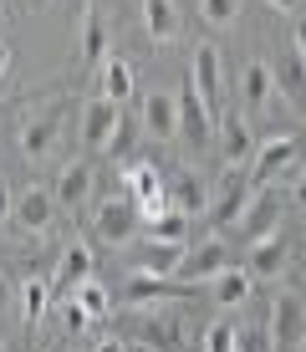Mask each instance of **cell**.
I'll return each mask as SVG.
<instances>
[{"mask_svg":"<svg viewBox=\"0 0 306 352\" xmlns=\"http://www.w3.org/2000/svg\"><path fill=\"white\" fill-rule=\"evenodd\" d=\"M184 256H189V245H184V240H143V250H138V276H168V281H174V271H179Z\"/></svg>","mask_w":306,"mask_h":352,"instance_id":"2e32d148","label":"cell"},{"mask_svg":"<svg viewBox=\"0 0 306 352\" xmlns=\"http://www.w3.org/2000/svg\"><path fill=\"white\" fill-rule=\"evenodd\" d=\"M199 352H240V327L230 322H210L199 337Z\"/></svg>","mask_w":306,"mask_h":352,"instance_id":"4316f807","label":"cell"},{"mask_svg":"<svg viewBox=\"0 0 306 352\" xmlns=\"http://www.w3.org/2000/svg\"><path fill=\"white\" fill-rule=\"evenodd\" d=\"M92 352H128V342H122V337H102Z\"/></svg>","mask_w":306,"mask_h":352,"instance_id":"d590c367","label":"cell"},{"mask_svg":"<svg viewBox=\"0 0 306 352\" xmlns=\"http://www.w3.org/2000/svg\"><path fill=\"white\" fill-rule=\"evenodd\" d=\"M301 62H306V56H301Z\"/></svg>","mask_w":306,"mask_h":352,"instance_id":"ab89813d","label":"cell"},{"mask_svg":"<svg viewBox=\"0 0 306 352\" xmlns=\"http://www.w3.org/2000/svg\"><path fill=\"white\" fill-rule=\"evenodd\" d=\"M296 159H301V138H296V133L261 138V143H255V179H261V184H271V179H281Z\"/></svg>","mask_w":306,"mask_h":352,"instance_id":"9c48e42d","label":"cell"},{"mask_svg":"<svg viewBox=\"0 0 306 352\" xmlns=\"http://www.w3.org/2000/svg\"><path fill=\"white\" fill-rule=\"evenodd\" d=\"M82 6H92V0H82Z\"/></svg>","mask_w":306,"mask_h":352,"instance_id":"f35d334b","label":"cell"},{"mask_svg":"<svg viewBox=\"0 0 306 352\" xmlns=\"http://www.w3.org/2000/svg\"><path fill=\"white\" fill-rule=\"evenodd\" d=\"M240 97H245V107H271L276 97H281L276 67H265L261 56H250V62L240 67Z\"/></svg>","mask_w":306,"mask_h":352,"instance_id":"5bb4252c","label":"cell"},{"mask_svg":"<svg viewBox=\"0 0 306 352\" xmlns=\"http://www.w3.org/2000/svg\"><path fill=\"white\" fill-rule=\"evenodd\" d=\"M265 332H271V342L286 347V352L301 347V337H306V307H301L296 291H281V296L271 301V322H265Z\"/></svg>","mask_w":306,"mask_h":352,"instance_id":"277c9868","label":"cell"},{"mask_svg":"<svg viewBox=\"0 0 306 352\" xmlns=\"http://www.w3.org/2000/svg\"><path fill=\"white\" fill-rule=\"evenodd\" d=\"M276 10H301V0H271Z\"/></svg>","mask_w":306,"mask_h":352,"instance_id":"74e56055","label":"cell"},{"mask_svg":"<svg viewBox=\"0 0 306 352\" xmlns=\"http://www.w3.org/2000/svg\"><path fill=\"white\" fill-rule=\"evenodd\" d=\"M240 352H276V342H271V332L250 327V332H240Z\"/></svg>","mask_w":306,"mask_h":352,"instance_id":"4dcf8cb0","label":"cell"},{"mask_svg":"<svg viewBox=\"0 0 306 352\" xmlns=\"http://www.w3.org/2000/svg\"><path fill=\"white\" fill-rule=\"evenodd\" d=\"M133 128H138V123H133V118H122V123H118V133H113V143H107L102 153H128V143H133Z\"/></svg>","mask_w":306,"mask_h":352,"instance_id":"1f68e13d","label":"cell"},{"mask_svg":"<svg viewBox=\"0 0 306 352\" xmlns=\"http://www.w3.org/2000/svg\"><path fill=\"white\" fill-rule=\"evenodd\" d=\"M291 204H296V210H306V174L291 184Z\"/></svg>","mask_w":306,"mask_h":352,"instance_id":"e575fe53","label":"cell"},{"mask_svg":"<svg viewBox=\"0 0 306 352\" xmlns=\"http://www.w3.org/2000/svg\"><path fill=\"white\" fill-rule=\"evenodd\" d=\"M199 16H204V26L225 31V26H235V16H240V0H199Z\"/></svg>","mask_w":306,"mask_h":352,"instance_id":"83f0119b","label":"cell"},{"mask_svg":"<svg viewBox=\"0 0 306 352\" xmlns=\"http://www.w3.org/2000/svg\"><path fill=\"white\" fill-rule=\"evenodd\" d=\"M296 52L306 56V16H301V26H296Z\"/></svg>","mask_w":306,"mask_h":352,"instance_id":"8d00e7d4","label":"cell"},{"mask_svg":"<svg viewBox=\"0 0 306 352\" xmlns=\"http://www.w3.org/2000/svg\"><path fill=\"white\" fill-rule=\"evenodd\" d=\"M168 204H174L179 214H189V220H194V214L210 210V189H204V179L194 174V168H179V174L168 179Z\"/></svg>","mask_w":306,"mask_h":352,"instance_id":"ac0fdd59","label":"cell"},{"mask_svg":"<svg viewBox=\"0 0 306 352\" xmlns=\"http://www.w3.org/2000/svg\"><path fill=\"white\" fill-rule=\"evenodd\" d=\"M143 31H149V41L153 46H168V41H179V31H184V21H179V0H143Z\"/></svg>","mask_w":306,"mask_h":352,"instance_id":"e0dca14e","label":"cell"},{"mask_svg":"<svg viewBox=\"0 0 306 352\" xmlns=\"http://www.w3.org/2000/svg\"><path fill=\"white\" fill-rule=\"evenodd\" d=\"M245 271L255 276V281H276L281 271H286V235H265V240H255L250 245V261H245Z\"/></svg>","mask_w":306,"mask_h":352,"instance_id":"ffe728a7","label":"cell"},{"mask_svg":"<svg viewBox=\"0 0 306 352\" xmlns=\"http://www.w3.org/2000/svg\"><path fill=\"white\" fill-rule=\"evenodd\" d=\"M16 311H21V291L10 286V276H6V271H0V327L16 322Z\"/></svg>","mask_w":306,"mask_h":352,"instance_id":"f546056e","label":"cell"},{"mask_svg":"<svg viewBox=\"0 0 306 352\" xmlns=\"http://www.w3.org/2000/svg\"><path fill=\"white\" fill-rule=\"evenodd\" d=\"M281 87L296 97V102H306V62H301V52L286 56V67H281Z\"/></svg>","mask_w":306,"mask_h":352,"instance_id":"f1b7e54d","label":"cell"},{"mask_svg":"<svg viewBox=\"0 0 306 352\" xmlns=\"http://www.w3.org/2000/svg\"><path fill=\"white\" fill-rule=\"evenodd\" d=\"M225 265H235L230 261V250H225V240H204V245H194L189 256L179 261V271H174V286H199V281H210V276H219Z\"/></svg>","mask_w":306,"mask_h":352,"instance_id":"8992f818","label":"cell"},{"mask_svg":"<svg viewBox=\"0 0 306 352\" xmlns=\"http://www.w3.org/2000/svg\"><path fill=\"white\" fill-rule=\"evenodd\" d=\"M92 230H97V240H102V245L122 250V245H133V240H138L143 214H138V204H133L128 194H118V199H102V204H97Z\"/></svg>","mask_w":306,"mask_h":352,"instance_id":"6da1fadb","label":"cell"},{"mask_svg":"<svg viewBox=\"0 0 306 352\" xmlns=\"http://www.w3.org/2000/svg\"><path fill=\"white\" fill-rule=\"evenodd\" d=\"M56 138H61V107H46V113H36L26 128H21V159L26 164H46L56 153Z\"/></svg>","mask_w":306,"mask_h":352,"instance_id":"52a82bcc","label":"cell"},{"mask_svg":"<svg viewBox=\"0 0 306 352\" xmlns=\"http://www.w3.org/2000/svg\"><path fill=\"white\" fill-rule=\"evenodd\" d=\"M10 220H16L21 235H46V230H52V220H56V189H46V184L21 189Z\"/></svg>","mask_w":306,"mask_h":352,"instance_id":"7a4b0ae2","label":"cell"},{"mask_svg":"<svg viewBox=\"0 0 306 352\" xmlns=\"http://www.w3.org/2000/svg\"><path fill=\"white\" fill-rule=\"evenodd\" d=\"M143 235L149 240H189V214L168 210V214H158V220H143Z\"/></svg>","mask_w":306,"mask_h":352,"instance_id":"484cf974","label":"cell"},{"mask_svg":"<svg viewBox=\"0 0 306 352\" xmlns=\"http://www.w3.org/2000/svg\"><path fill=\"white\" fill-rule=\"evenodd\" d=\"M0 352H6V347H0Z\"/></svg>","mask_w":306,"mask_h":352,"instance_id":"60d3db41","label":"cell"},{"mask_svg":"<svg viewBox=\"0 0 306 352\" xmlns=\"http://www.w3.org/2000/svg\"><path fill=\"white\" fill-rule=\"evenodd\" d=\"M72 307L87 317V327H92V322H107V317H113V291H107V286L92 276V281L72 286Z\"/></svg>","mask_w":306,"mask_h":352,"instance_id":"cb8c5ba5","label":"cell"},{"mask_svg":"<svg viewBox=\"0 0 306 352\" xmlns=\"http://www.w3.org/2000/svg\"><path fill=\"white\" fill-rule=\"evenodd\" d=\"M10 210H16V189L0 179V220H10Z\"/></svg>","mask_w":306,"mask_h":352,"instance_id":"d6a6232c","label":"cell"},{"mask_svg":"<svg viewBox=\"0 0 306 352\" xmlns=\"http://www.w3.org/2000/svg\"><path fill=\"white\" fill-rule=\"evenodd\" d=\"M10 67H16V52H10V41H0V82L10 77Z\"/></svg>","mask_w":306,"mask_h":352,"instance_id":"836d02e7","label":"cell"},{"mask_svg":"<svg viewBox=\"0 0 306 352\" xmlns=\"http://www.w3.org/2000/svg\"><path fill=\"white\" fill-rule=\"evenodd\" d=\"M107 46H113V31H107V21L97 16V10H87V16H82V41H77L82 67H97V72H102V67H107Z\"/></svg>","mask_w":306,"mask_h":352,"instance_id":"7402d4cb","label":"cell"},{"mask_svg":"<svg viewBox=\"0 0 306 352\" xmlns=\"http://www.w3.org/2000/svg\"><path fill=\"white\" fill-rule=\"evenodd\" d=\"M215 123H219V118L204 107V97L194 92V82H184V87H179V138L204 143V138L215 133Z\"/></svg>","mask_w":306,"mask_h":352,"instance_id":"8fae6325","label":"cell"},{"mask_svg":"<svg viewBox=\"0 0 306 352\" xmlns=\"http://www.w3.org/2000/svg\"><path fill=\"white\" fill-rule=\"evenodd\" d=\"M143 128L158 143H174L179 138V92H149L143 97Z\"/></svg>","mask_w":306,"mask_h":352,"instance_id":"7c38bea8","label":"cell"},{"mask_svg":"<svg viewBox=\"0 0 306 352\" xmlns=\"http://www.w3.org/2000/svg\"><path fill=\"white\" fill-rule=\"evenodd\" d=\"M87 199H92V164L72 159L56 174V204H61V210H77V204H87Z\"/></svg>","mask_w":306,"mask_h":352,"instance_id":"44dd1931","label":"cell"},{"mask_svg":"<svg viewBox=\"0 0 306 352\" xmlns=\"http://www.w3.org/2000/svg\"><path fill=\"white\" fill-rule=\"evenodd\" d=\"M122 118H128V113H122V102H113V97H102V92H97L92 102L82 107V143L102 153L107 143H113V133H118Z\"/></svg>","mask_w":306,"mask_h":352,"instance_id":"ba28073f","label":"cell"},{"mask_svg":"<svg viewBox=\"0 0 306 352\" xmlns=\"http://www.w3.org/2000/svg\"><path fill=\"white\" fill-rule=\"evenodd\" d=\"M102 97H113V102H128V97H138V77H133V67L122 62V56H107L102 67Z\"/></svg>","mask_w":306,"mask_h":352,"instance_id":"d4e9b609","label":"cell"},{"mask_svg":"<svg viewBox=\"0 0 306 352\" xmlns=\"http://www.w3.org/2000/svg\"><path fill=\"white\" fill-rule=\"evenodd\" d=\"M219 159H225V168H240L245 159H255V133L240 113H219Z\"/></svg>","mask_w":306,"mask_h":352,"instance_id":"4fadbf2b","label":"cell"},{"mask_svg":"<svg viewBox=\"0 0 306 352\" xmlns=\"http://www.w3.org/2000/svg\"><path fill=\"white\" fill-rule=\"evenodd\" d=\"M276 225H281V199L271 194V184H261V189H250V199H245V210H240V220L235 230L245 240H265V235H276Z\"/></svg>","mask_w":306,"mask_h":352,"instance_id":"5b68a950","label":"cell"},{"mask_svg":"<svg viewBox=\"0 0 306 352\" xmlns=\"http://www.w3.org/2000/svg\"><path fill=\"white\" fill-rule=\"evenodd\" d=\"M133 332H138V342L153 347V352H189V332H184L179 317H143Z\"/></svg>","mask_w":306,"mask_h":352,"instance_id":"9a60e30c","label":"cell"},{"mask_svg":"<svg viewBox=\"0 0 306 352\" xmlns=\"http://www.w3.org/2000/svg\"><path fill=\"white\" fill-rule=\"evenodd\" d=\"M184 291H204V296H215L219 307H240V301H250L255 276L245 271V265H225L219 276H210V281H199V286H184Z\"/></svg>","mask_w":306,"mask_h":352,"instance_id":"30bf717a","label":"cell"},{"mask_svg":"<svg viewBox=\"0 0 306 352\" xmlns=\"http://www.w3.org/2000/svg\"><path fill=\"white\" fill-rule=\"evenodd\" d=\"M56 307V286L46 281V276H31V281H21V322L26 327H41V317Z\"/></svg>","mask_w":306,"mask_h":352,"instance_id":"603a6c76","label":"cell"},{"mask_svg":"<svg viewBox=\"0 0 306 352\" xmlns=\"http://www.w3.org/2000/svg\"><path fill=\"white\" fill-rule=\"evenodd\" d=\"M189 82H194V92L204 97V107L219 118V97H225V62H219V46H215V41H199V46H194Z\"/></svg>","mask_w":306,"mask_h":352,"instance_id":"3957f363","label":"cell"},{"mask_svg":"<svg viewBox=\"0 0 306 352\" xmlns=\"http://www.w3.org/2000/svg\"><path fill=\"white\" fill-rule=\"evenodd\" d=\"M97 276V261H92V245L87 240H72L67 245V256H61V276H56V296H72V286H82V281H92Z\"/></svg>","mask_w":306,"mask_h":352,"instance_id":"d6986e66","label":"cell"}]
</instances>
